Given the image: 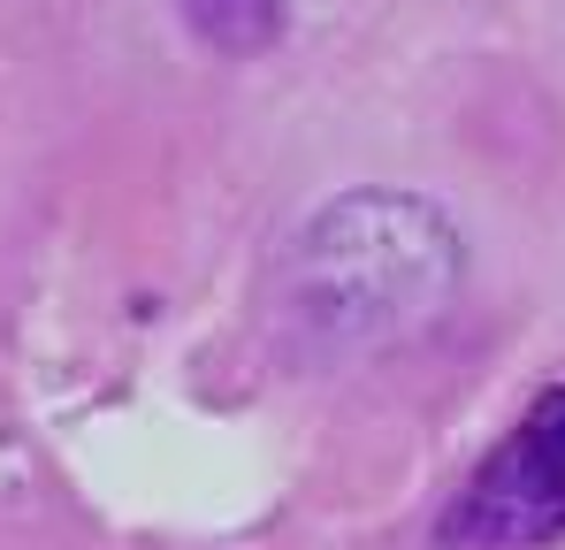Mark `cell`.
I'll list each match as a JSON object with an SVG mask.
<instances>
[{
    "label": "cell",
    "instance_id": "obj_2",
    "mask_svg": "<svg viewBox=\"0 0 565 550\" xmlns=\"http://www.w3.org/2000/svg\"><path fill=\"white\" fill-rule=\"evenodd\" d=\"M551 536H565V382L535 390L444 512L451 550H535Z\"/></svg>",
    "mask_w": 565,
    "mask_h": 550
},
{
    "label": "cell",
    "instance_id": "obj_3",
    "mask_svg": "<svg viewBox=\"0 0 565 550\" xmlns=\"http://www.w3.org/2000/svg\"><path fill=\"white\" fill-rule=\"evenodd\" d=\"M184 15L199 39H214L230 54H260L282 31V0H184Z\"/></svg>",
    "mask_w": 565,
    "mask_h": 550
},
{
    "label": "cell",
    "instance_id": "obj_1",
    "mask_svg": "<svg viewBox=\"0 0 565 550\" xmlns=\"http://www.w3.org/2000/svg\"><path fill=\"white\" fill-rule=\"evenodd\" d=\"M459 230L413 191H344L282 253V321L313 352H382L459 290Z\"/></svg>",
    "mask_w": 565,
    "mask_h": 550
}]
</instances>
